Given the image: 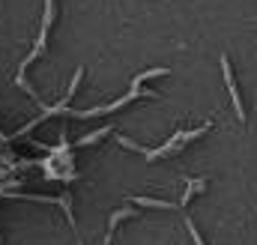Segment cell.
I'll use <instances>...</instances> for the list:
<instances>
[{"mask_svg":"<svg viewBox=\"0 0 257 245\" xmlns=\"http://www.w3.org/2000/svg\"><path fill=\"white\" fill-rule=\"evenodd\" d=\"M221 72H224V84H227L230 99H233V111H236L239 120L245 122V108H242V99H239V90H236V81H233V69H230V60L227 57H221Z\"/></svg>","mask_w":257,"mask_h":245,"instance_id":"6da1fadb","label":"cell"},{"mask_svg":"<svg viewBox=\"0 0 257 245\" xmlns=\"http://www.w3.org/2000/svg\"><path fill=\"white\" fill-rule=\"evenodd\" d=\"M132 203H138V206H153V209H177V203H165V200H153V197H132Z\"/></svg>","mask_w":257,"mask_h":245,"instance_id":"7a4b0ae2","label":"cell"},{"mask_svg":"<svg viewBox=\"0 0 257 245\" xmlns=\"http://www.w3.org/2000/svg\"><path fill=\"white\" fill-rule=\"evenodd\" d=\"M197 191H206V180H189V188L183 194V206L192 200V194H197Z\"/></svg>","mask_w":257,"mask_h":245,"instance_id":"3957f363","label":"cell"},{"mask_svg":"<svg viewBox=\"0 0 257 245\" xmlns=\"http://www.w3.org/2000/svg\"><path fill=\"white\" fill-rule=\"evenodd\" d=\"M105 135H111V129H108V126H105V129H96L93 135H84V138L78 141V147H87V144H96V141H99V138H105Z\"/></svg>","mask_w":257,"mask_h":245,"instance_id":"277c9868","label":"cell"},{"mask_svg":"<svg viewBox=\"0 0 257 245\" xmlns=\"http://www.w3.org/2000/svg\"><path fill=\"white\" fill-rule=\"evenodd\" d=\"M159 75H168V69H162V66H159V69H147V72H141V75H138V78H135L132 84L138 87V84H144L147 78H159Z\"/></svg>","mask_w":257,"mask_h":245,"instance_id":"5b68a950","label":"cell"}]
</instances>
